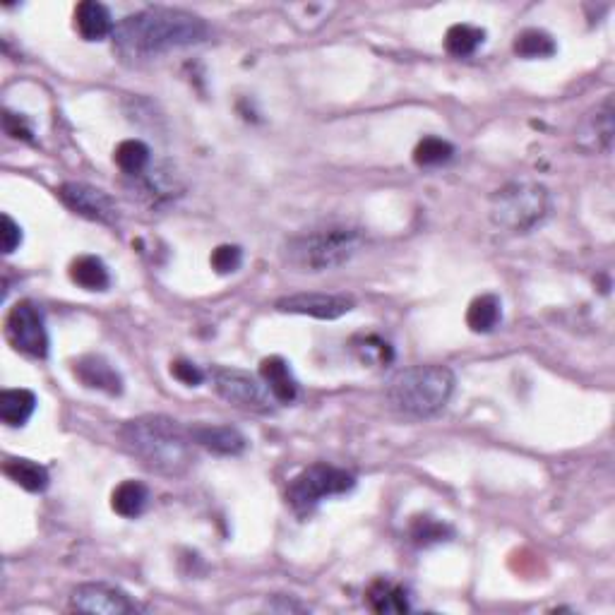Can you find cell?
Masks as SVG:
<instances>
[{"mask_svg": "<svg viewBox=\"0 0 615 615\" xmlns=\"http://www.w3.org/2000/svg\"><path fill=\"white\" fill-rule=\"evenodd\" d=\"M207 39L210 25L202 17L173 8H147L128 15L113 32V41L125 58H154Z\"/></svg>", "mask_w": 615, "mask_h": 615, "instance_id": "6da1fadb", "label": "cell"}, {"mask_svg": "<svg viewBox=\"0 0 615 615\" xmlns=\"http://www.w3.org/2000/svg\"><path fill=\"white\" fill-rule=\"evenodd\" d=\"M118 438L142 467L169 479H181L197 459L190 428H183L169 416L147 414L125 421Z\"/></svg>", "mask_w": 615, "mask_h": 615, "instance_id": "7a4b0ae2", "label": "cell"}, {"mask_svg": "<svg viewBox=\"0 0 615 615\" xmlns=\"http://www.w3.org/2000/svg\"><path fill=\"white\" fill-rule=\"evenodd\" d=\"M366 234L351 224H327L286 238L282 258L286 267L301 274L337 270L361 253Z\"/></svg>", "mask_w": 615, "mask_h": 615, "instance_id": "3957f363", "label": "cell"}, {"mask_svg": "<svg viewBox=\"0 0 615 615\" xmlns=\"http://www.w3.org/2000/svg\"><path fill=\"white\" fill-rule=\"evenodd\" d=\"M455 392V373L447 366L428 363L399 370L387 385V404L404 419L426 421L438 416Z\"/></svg>", "mask_w": 615, "mask_h": 615, "instance_id": "277c9868", "label": "cell"}, {"mask_svg": "<svg viewBox=\"0 0 615 615\" xmlns=\"http://www.w3.org/2000/svg\"><path fill=\"white\" fill-rule=\"evenodd\" d=\"M551 214V193L546 185L515 181L495 190L488 205V217L495 229L507 234H531Z\"/></svg>", "mask_w": 615, "mask_h": 615, "instance_id": "5b68a950", "label": "cell"}, {"mask_svg": "<svg viewBox=\"0 0 615 615\" xmlns=\"http://www.w3.org/2000/svg\"><path fill=\"white\" fill-rule=\"evenodd\" d=\"M356 476L351 471L334 464L318 462L294 476L286 488V500L296 512H310L315 505L332 495H344L354 491Z\"/></svg>", "mask_w": 615, "mask_h": 615, "instance_id": "8992f818", "label": "cell"}, {"mask_svg": "<svg viewBox=\"0 0 615 615\" xmlns=\"http://www.w3.org/2000/svg\"><path fill=\"white\" fill-rule=\"evenodd\" d=\"M212 387L224 402H229L236 409L253 411V414H270L274 397L267 390V385L255 375L246 373L241 368H224L217 366L210 370Z\"/></svg>", "mask_w": 615, "mask_h": 615, "instance_id": "52a82bcc", "label": "cell"}, {"mask_svg": "<svg viewBox=\"0 0 615 615\" xmlns=\"http://www.w3.org/2000/svg\"><path fill=\"white\" fill-rule=\"evenodd\" d=\"M5 334L15 351L29 358H46L49 354V332H46L44 313L32 301H20L8 313Z\"/></svg>", "mask_w": 615, "mask_h": 615, "instance_id": "ba28073f", "label": "cell"}, {"mask_svg": "<svg viewBox=\"0 0 615 615\" xmlns=\"http://www.w3.org/2000/svg\"><path fill=\"white\" fill-rule=\"evenodd\" d=\"M58 197L70 212L80 214V217L89 219V222L99 224H116L118 222V207L109 193L101 188H94L89 183L68 181L58 185Z\"/></svg>", "mask_w": 615, "mask_h": 615, "instance_id": "9c48e42d", "label": "cell"}, {"mask_svg": "<svg viewBox=\"0 0 615 615\" xmlns=\"http://www.w3.org/2000/svg\"><path fill=\"white\" fill-rule=\"evenodd\" d=\"M70 608L77 613L92 615H128L137 611V606L125 591L109 587V584H80V587H75L73 594H70Z\"/></svg>", "mask_w": 615, "mask_h": 615, "instance_id": "30bf717a", "label": "cell"}, {"mask_svg": "<svg viewBox=\"0 0 615 615\" xmlns=\"http://www.w3.org/2000/svg\"><path fill=\"white\" fill-rule=\"evenodd\" d=\"M279 313L308 315L318 320H337L354 310V298L346 294H294L274 303Z\"/></svg>", "mask_w": 615, "mask_h": 615, "instance_id": "8fae6325", "label": "cell"}, {"mask_svg": "<svg viewBox=\"0 0 615 615\" xmlns=\"http://www.w3.org/2000/svg\"><path fill=\"white\" fill-rule=\"evenodd\" d=\"M579 147L587 152H611L613 145V99L606 97L584 118L577 133Z\"/></svg>", "mask_w": 615, "mask_h": 615, "instance_id": "7c38bea8", "label": "cell"}, {"mask_svg": "<svg viewBox=\"0 0 615 615\" xmlns=\"http://www.w3.org/2000/svg\"><path fill=\"white\" fill-rule=\"evenodd\" d=\"M73 375L89 390H99L118 397L123 394V378L104 356H80L73 363Z\"/></svg>", "mask_w": 615, "mask_h": 615, "instance_id": "4fadbf2b", "label": "cell"}, {"mask_svg": "<svg viewBox=\"0 0 615 615\" xmlns=\"http://www.w3.org/2000/svg\"><path fill=\"white\" fill-rule=\"evenodd\" d=\"M190 435H193L195 445L205 447L214 455L236 457L246 452L248 447V438L234 426H202V423H197L190 428Z\"/></svg>", "mask_w": 615, "mask_h": 615, "instance_id": "5bb4252c", "label": "cell"}, {"mask_svg": "<svg viewBox=\"0 0 615 615\" xmlns=\"http://www.w3.org/2000/svg\"><path fill=\"white\" fill-rule=\"evenodd\" d=\"M75 29L85 41H101L113 37L116 27H113L111 10L97 0H85L75 8Z\"/></svg>", "mask_w": 615, "mask_h": 615, "instance_id": "9a60e30c", "label": "cell"}, {"mask_svg": "<svg viewBox=\"0 0 615 615\" xmlns=\"http://www.w3.org/2000/svg\"><path fill=\"white\" fill-rule=\"evenodd\" d=\"M260 378L274 397V402L291 404L298 394V382L291 373L289 363L279 356H270L260 363Z\"/></svg>", "mask_w": 615, "mask_h": 615, "instance_id": "2e32d148", "label": "cell"}, {"mask_svg": "<svg viewBox=\"0 0 615 615\" xmlns=\"http://www.w3.org/2000/svg\"><path fill=\"white\" fill-rule=\"evenodd\" d=\"M3 474L29 493H44L51 481L46 467H41L39 462H34V459H25V457L5 459Z\"/></svg>", "mask_w": 615, "mask_h": 615, "instance_id": "e0dca14e", "label": "cell"}, {"mask_svg": "<svg viewBox=\"0 0 615 615\" xmlns=\"http://www.w3.org/2000/svg\"><path fill=\"white\" fill-rule=\"evenodd\" d=\"M366 601L370 606V611L375 613H406L409 611V599H406V589L399 587V584L390 582V579L380 577L370 584L366 591Z\"/></svg>", "mask_w": 615, "mask_h": 615, "instance_id": "ac0fdd59", "label": "cell"}, {"mask_svg": "<svg viewBox=\"0 0 615 615\" xmlns=\"http://www.w3.org/2000/svg\"><path fill=\"white\" fill-rule=\"evenodd\" d=\"M37 409V394L32 390H3L0 394V419L5 426L20 428L32 419Z\"/></svg>", "mask_w": 615, "mask_h": 615, "instance_id": "d6986e66", "label": "cell"}, {"mask_svg": "<svg viewBox=\"0 0 615 615\" xmlns=\"http://www.w3.org/2000/svg\"><path fill=\"white\" fill-rule=\"evenodd\" d=\"M70 279L85 291H106L111 284V274L106 265L94 255H80L70 265Z\"/></svg>", "mask_w": 615, "mask_h": 615, "instance_id": "ffe728a7", "label": "cell"}, {"mask_svg": "<svg viewBox=\"0 0 615 615\" xmlns=\"http://www.w3.org/2000/svg\"><path fill=\"white\" fill-rule=\"evenodd\" d=\"M149 503V488L140 481H123L111 495V507L116 515L125 519H135L145 512Z\"/></svg>", "mask_w": 615, "mask_h": 615, "instance_id": "44dd1931", "label": "cell"}, {"mask_svg": "<svg viewBox=\"0 0 615 615\" xmlns=\"http://www.w3.org/2000/svg\"><path fill=\"white\" fill-rule=\"evenodd\" d=\"M500 318H503V303L498 296L483 294L471 301L467 310V325L471 332L476 334H488L498 327Z\"/></svg>", "mask_w": 615, "mask_h": 615, "instance_id": "7402d4cb", "label": "cell"}, {"mask_svg": "<svg viewBox=\"0 0 615 615\" xmlns=\"http://www.w3.org/2000/svg\"><path fill=\"white\" fill-rule=\"evenodd\" d=\"M149 159H152V152H149V147L140 140H123L121 145L116 147V152H113L116 166L130 178H140L142 173H147Z\"/></svg>", "mask_w": 615, "mask_h": 615, "instance_id": "603a6c76", "label": "cell"}, {"mask_svg": "<svg viewBox=\"0 0 615 615\" xmlns=\"http://www.w3.org/2000/svg\"><path fill=\"white\" fill-rule=\"evenodd\" d=\"M486 39V32L481 27L474 25H455L447 29L445 34V51L455 58H467L474 56L476 49Z\"/></svg>", "mask_w": 615, "mask_h": 615, "instance_id": "cb8c5ba5", "label": "cell"}, {"mask_svg": "<svg viewBox=\"0 0 615 615\" xmlns=\"http://www.w3.org/2000/svg\"><path fill=\"white\" fill-rule=\"evenodd\" d=\"M555 49H558V46H555L553 37L543 32V29H524L515 39V53L519 58H527V61L551 58Z\"/></svg>", "mask_w": 615, "mask_h": 615, "instance_id": "d4e9b609", "label": "cell"}, {"mask_svg": "<svg viewBox=\"0 0 615 615\" xmlns=\"http://www.w3.org/2000/svg\"><path fill=\"white\" fill-rule=\"evenodd\" d=\"M409 536L416 546H433V543H443L452 539V527L435 517H414L409 527Z\"/></svg>", "mask_w": 615, "mask_h": 615, "instance_id": "484cf974", "label": "cell"}, {"mask_svg": "<svg viewBox=\"0 0 615 615\" xmlns=\"http://www.w3.org/2000/svg\"><path fill=\"white\" fill-rule=\"evenodd\" d=\"M455 147L443 137H423V140L414 149V161L419 166H440L452 159Z\"/></svg>", "mask_w": 615, "mask_h": 615, "instance_id": "4316f807", "label": "cell"}, {"mask_svg": "<svg viewBox=\"0 0 615 615\" xmlns=\"http://www.w3.org/2000/svg\"><path fill=\"white\" fill-rule=\"evenodd\" d=\"M356 354L361 356L363 363H373V366H385L394 358L392 346L385 342V339L375 337V334H368V337H358L354 342Z\"/></svg>", "mask_w": 615, "mask_h": 615, "instance_id": "83f0119b", "label": "cell"}, {"mask_svg": "<svg viewBox=\"0 0 615 615\" xmlns=\"http://www.w3.org/2000/svg\"><path fill=\"white\" fill-rule=\"evenodd\" d=\"M210 262L217 274H234L243 265V250L238 246H219L214 248Z\"/></svg>", "mask_w": 615, "mask_h": 615, "instance_id": "f1b7e54d", "label": "cell"}, {"mask_svg": "<svg viewBox=\"0 0 615 615\" xmlns=\"http://www.w3.org/2000/svg\"><path fill=\"white\" fill-rule=\"evenodd\" d=\"M171 375L178 382H183V385H188V387L202 385V380H205V373H202V370L197 368L195 363L183 361V358H181V361L171 363Z\"/></svg>", "mask_w": 615, "mask_h": 615, "instance_id": "f546056e", "label": "cell"}, {"mask_svg": "<svg viewBox=\"0 0 615 615\" xmlns=\"http://www.w3.org/2000/svg\"><path fill=\"white\" fill-rule=\"evenodd\" d=\"M3 130L10 137H15V140H25V142L32 140V125H29L25 118L20 116V113L5 111L3 113Z\"/></svg>", "mask_w": 615, "mask_h": 615, "instance_id": "4dcf8cb0", "label": "cell"}, {"mask_svg": "<svg viewBox=\"0 0 615 615\" xmlns=\"http://www.w3.org/2000/svg\"><path fill=\"white\" fill-rule=\"evenodd\" d=\"M0 236H3V253L10 255L15 253L17 246L22 243V229L20 224L15 222L10 214H3V229H0Z\"/></svg>", "mask_w": 615, "mask_h": 615, "instance_id": "1f68e13d", "label": "cell"}]
</instances>
